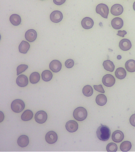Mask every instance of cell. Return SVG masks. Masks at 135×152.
I'll return each mask as SVG.
<instances>
[{
    "label": "cell",
    "instance_id": "obj_15",
    "mask_svg": "<svg viewBox=\"0 0 135 152\" xmlns=\"http://www.w3.org/2000/svg\"><path fill=\"white\" fill-rule=\"evenodd\" d=\"M111 26L115 29H119L123 27L124 22L123 19L117 17L112 19L111 22Z\"/></svg>",
    "mask_w": 135,
    "mask_h": 152
},
{
    "label": "cell",
    "instance_id": "obj_28",
    "mask_svg": "<svg viewBox=\"0 0 135 152\" xmlns=\"http://www.w3.org/2000/svg\"><path fill=\"white\" fill-rule=\"evenodd\" d=\"M40 79V74L38 72H34L31 75L29 80L32 84H36L39 81Z\"/></svg>",
    "mask_w": 135,
    "mask_h": 152
},
{
    "label": "cell",
    "instance_id": "obj_12",
    "mask_svg": "<svg viewBox=\"0 0 135 152\" xmlns=\"http://www.w3.org/2000/svg\"><path fill=\"white\" fill-rule=\"evenodd\" d=\"M50 69L54 72H58L61 70L62 64L57 60H54L51 62L49 65Z\"/></svg>",
    "mask_w": 135,
    "mask_h": 152
},
{
    "label": "cell",
    "instance_id": "obj_13",
    "mask_svg": "<svg viewBox=\"0 0 135 152\" xmlns=\"http://www.w3.org/2000/svg\"><path fill=\"white\" fill-rule=\"evenodd\" d=\"M94 24L93 20L90 17H86L82 19L81 25L83 28L86 29H89L93 27Z\"/></svg>",
    "mask_w": 135,
    "mask_h": 152
},
{
    "label": "cell",
    "instance_id": "obj_6",
    "mask_svg": "<svg viewBox=\"0 0 135 152\" xmlns=\"http://www.w3.org/2000/svg\"><path fill=\"white\" fill-rule=\"evenodd\" d=\"M102 83L105 86L109 87L114 85L115 83V79L112 75L107 74L103 77Z\"/></svg>",
    "mask_w": 135,
    "mask_h": 152
},
{
    "label": "cell",
    "instance_id": "obj_4",
    "mask_svg": "<svg viewBox=\"0 0 135 152\" xmlns=\"http://www.w3.org/2000/svg\"><path fill=\"white\" fill-rule=\"evenodd\" d=\"M96 12L104 18L107 19L109 13L108 7L105 4H99L96 7Z\"/></svg>",
    "mask_w": 135,
    "mask_h": 152
},
{
    "label": "cell",
    "instance_id": "obj_31",
    "mask_svg": "<svg viewBox=\"0 0 135 152\" xmlns=\"http://www.w3.org/2000/svg\"><path fill=\"white\" fill-rule=\"evenodd\" d=\"M28 68V65H20L18 66L17 68V75H19L20 74L25 71Z\"/></svg>",
    "mask_w": 135,
    "mask_h": 152
},
{
    "label": "cell",
    "instance_id": "obj_27",
    "mask_svg": "<svg viewBox=\"0 0 135 152\" xmlns=\"http://www.w3.org/2000/svg\"><path fill=\"white\" fill-rule=\"evenodd\" d=\"M131 142L129 141H125L121 144L120 149L123 152H128L131 149Z\"/></svg>",
    "mask_w": 135,
    "mask_h": 152
},
{
    "label": "cell",
    "instance_id": "obj_39",
    "mask_svg": "<svg viewBox=\"0 0 135 152\" xmlns=\"http://www.w3.org/2000/svg\"><path fill=\"white\" fill-rule=\"evenodd\" d=\"M41 1H43V0H41Z\"/></svg>",
    "mask_w": 135,
    "mask_h": 152
},
{
    "label": "cell",
    "instance_id": "obj_3",
    "mask_svg": "<svg viewBox=\"0 0 135 152\" xmlns=\"http://www.w3.org/2000/svg\"><path fill=\"white\" fill-rule=\"evenodd\" d=\"M11 107L12 110L14 112L20 113L24 109L25 104L22 100L17 99L13 101Z\"/></svg>",
    "mask_w": 135,
    "mask_h": 152
},
{
    "label": "cell",
    "instance_id": "obj_34",
    "mask_svg": "<svg viewBox=\"0 0 135 152\" xmlns=\"http://www.w3.org/2000/svg\"><path fill=\"white\" fill-rule=\"evenodd\" d=\"M130 122L131 125L135 127V114L131 115L130 118Z\"/></svg>",
    "mask_w": 135,
    "mask_h": 152
},
{
    "label": "cell",
    "instance_id": "obj_19",
    "mask_svg": "<svg viewBox=\"0 0 135 152\" xmlns=\"http://www.w3.org/2000/svg\"><path fill=\"white\" fill-rule=\"evenodd\" d=\"M30 45L26 41H22L19 46V52L21 53L26 54L30 48Z\"/></svg>",
    "mask_w": 135,
    "mask_h": 152
},
{
    "label": "cell",
    "instance_id": "obj_5",
    "mask_svg": "<svg viewBox=\"0 0 135 152\" xmlns=\"http://www.w3.org/2000/svg\"><path fill=\"white\" fill-rule=\"evenodd\" d=\"M48 116L47 113L43 110H40L36 113L35 115V121L40 124L44 123L47 119Z\"/></svg>",
    "mask_w": 135,
    "mask_h": 152
},
{
    "label": "cell",
    "instance_id": "obj_38",
    "mask_svg": "<svg viewBox=\"0 0 135 152\" xmlns=\"http://www.w3.org/2000/svg\"><path fill=\"white\" fill-rule=\"evenodd\" d=\"M133 9L135 11V1L134 2V3L133 6Z\"/></svg>",
    "mask_w": 135,
    "mask_h": 152
},
{
    "label": "cell",
    "instance_id": "obj_2",
    "mask_svg": "<svg viewBox=\"0 0 135 152\" xmlns=\"http://www.w3.org/2000/svg\"><path fill=\"white\" fill-rule=\"evenodd\" d=\"M87 110L83 107L77 108L73 112V117L78 121H84L87 118Z\"/></svg>",
    "mask_w": 135,
    "mask_h": 152
},
{
    "label": "cell",
    "instance_id": "obj_32",
    "mask_svg": "<svg viewBox=\"0 0 135 152\" xmlns=\"http://www.w3.org/2000/svg\"><path fill=\"white\" fill-rule=\"evenodd\" d=\"M65 66L67 68L70 69L73 67L74 65V61L73 59H69L65 62Z\"/></svg>",
    "mask_w": 135,
    "mask_h": 152
},
{
    "label": "cell",
    "instance_id": "obj_8",
    "mask_svg": "<svg viewBox=\"0 0 135 152\" xmlns=\"http://www.w3.org/2000/svg\"><path fill=\"white\" fill-rule=\"evenodd\" d=\"M58 135L54 131H50L46 134L45 135V140L48 143L54 144L58 140Z\"/></svg>",
    "mask_w": 135,
    "mask_h": 152
},
{
    "label": "cell",
    "instance_id": "obj_22",
    "mask_svg": "<svg viewBox=\"0 0 135 152\" xmlns=\"http://www.w3.org/2000/svg\"><path fill=\"white\" fill-rule=\"evenodd\" d=\"M126 69L128 71L130 72H134L135 71V61L133 59L128 60L125 63Z\"/></svg>",
    "mask_w": 135,
    "mask_h": 152
},
{
    "label": "cell",
    "instance_id": "obj_36",
    "mask_svg": "<svg viewBox=\"0 0 135 152\" xmlns=\"http://www.w3.org/2000/svg\"><path fill=\"white\" fill-rule=\"evenodd\" d=\"M127 34V32L125 31H118V34L117 35L119 36L123 37H124V36Z\"/></svg>",
    "mask_w": 135,
    "mask_h": 152
},
{
    "label": "cell",
    "instance_id": "obj_23",
    "mask_svg": "<svg viewBox=\"0 0 135 152\" xmlns=\"http://www.w3.org/2000/svg\"><path fill=\"white\" fill-rule=\"evenodd\" d=\"M96 102L98 105L104 106L106 104L107 102V98L105 95L100 94L96 97Z\"/></svg>",
    "mask_w": 135,
    "mask_h": 152
},
{
    "label": "cell",
    "instance_id": "obj_17",
    "mask_svg": "<svg viewBox=\"0 0 135 152\" xmlns=\"http://www.w3.org/2000/svg\"><path fill=\"white\" fill-rule=\"evenodd\" d=\"M124 138V134L121 131L116 130L112 134V141L116 142H121Z\"/></svg>",
    "mask_w": 135,
    "mask_h": 152
},
{
    "label": "cell",
    "instance_id": "obj_14",
    "mask_svg": "<svg viewBox=\"0 0 135 152\" xmlns=\"http://www.w3.org/2000/svg\"><path fill=\"white\" fill-rule=\"evenodd\" d=\"M37 36V33L35 30L29 29L26 32L25 38L29 42H33L36 40Z\"/></svg>",
    "mask_w": 135,
    "mask_h": 152
},
{
    "label": "cell",
    "instance_id": "obj_21",
    "mask_svg": "<svg viewBox=\"0 0 135 152\" xmlns=\"http://www.w3.org/2000/svg\"><path fill=\"white\" fill-rule=\"evenodd\" d=\"M104 68L106 71L109 72H113L115 69V66L113 63L110 60L104 61L103 64Z\"/></svg>",
    "mask_w": 135,
    "mask_h": 152
},
{
    "label": "cell",
    "instance_id": "obj_35",
    "mask_svg": "<svg viewBox=\"0 0 135 152\" xmlns=\"http://www.w3.org/2000/svg\"><path fill=\"white\" fill-rule=\"evenodd\" d=\"M66 0H53V2L55 4L57 5H61L64 3Z\"/></svg>",
    "mask_w": 135,
    "mask_h": 152
},
{
    "label": "cell",
    "instance_id": "obj_33",
    "mask_svg": "<svg viewBox=\"0 0 135 152\" xmlns=\"http://www.w3.org/2000/svg\"><path fill=\"white\" fill-rule=\"evenodd\" d=\"M93 87H94L95 90L96 91L102 93H105V91H104L102 85H101V84L99 86L94 85L93 86Z\"/></svg>",
    "mask_w": 135,
    "mask_h": 152
},
{
    "label": "cell",
    "instance_id": "obj_29",
    "mask_svg": "<svg viewBox=\"0 0 135 152\" xmlns=\"http://www.w3.org/2000/svg\"><path fill=\"white\" fill-rule=\"evenodd\" d=\"M82 93L86 97H90L93 94V90L92 86L90 85H86L82 89Z\"/></svg>",
    "mask_w": 135,
    "mask_h": 152
},
{
    "label": "cell",
    "instance_id": "obj_26",
    "mask_svg": "<svg viewBox=\"0 0 135 152\" xmlns=\"http://www.w3.org/2000/svg\"><path fill=\"white\" fill-rule=\"evenodd\" d=\"M53 73L49 70H45L42 73V78L44 81L48 82L50 81L53 78Z\"/></svg>",
    "mask_w": 135,
    "mask_h": 152
},
{
    "label": "cell",
    "instance_id": "obj_18",
    "mask_svg": "<svg viewBox=\"0 0 135 152\" xmlns=\"http://www.w3.org/2000/svg\"><path fill=\"white\" fill-rule=\"evenodd\" d=\"M17 143L18 145L21 147H27L29 143V137L26 135H21L18 138Z\"/></svg>",
    "mask_w": 135,
    "mask_h": 152
},
{
    "label": "cell",
    "instance_id": "obj_25",
    "mask_svg": "<svg viewBox=\"0 0 135 152\" xmlns=\"http://www.w3.org/2000/svg\"><path fill=\"white\" fill-rule=\"evenodd\" d=\"M33 113L31 110H25L22 114L21 116V118L22 121H30L33 118Z\"/></svg>",
    "mask_w": 135,
    "mask_h": 152
},
{
    "label": "cell",
    "instance_id": "obj_1",
    "mask_svg": "<svg viewBox=\"0 0 135 152\" xmlns=\"http://www.w3.org/2000/svg\"><path fill=\"white\" fill-rule=\"evenodd\" d=\"M111 130L107 126L101 124L97 129V137L101 141H105L108 140L111 136Z\"/></svg>",
    "mask_w": 135,
    "mask_h": 152
},
{
    "label": "cell",
    "instance_id": "obj_30",
    "mask_svg": "<svg viewBox=\"0 0 135 152\" xmlns=\"http://www.w3.org/2000/svg\"><path fill=\"white\" fill-rule=\"evenodd\" d=\"M106 149L107 152H116L117 151L118 147L116 144L110 142L107 146Z\"/></svg>",
    "mask_w": 135,
    "mask_h": 152
},
{
    "label": "cell",
    "instance_id": "obj_7",
    "mask_svg": "<svg viewBox=\"0 0 135 152\" xmlns=\"http://www.w3.org/2000/svg\"><path fill=\"white\" fill-rule=\"evenodd\" d=\"M63 15L61 12L55 10L50 15V19L52 22L58 23L62 20Z\"/></svg>",
    "mask_w": 135,
    "mask_h": 152
},
{
    "label": "cell",
    "instance_id": "obj_20",
    "mask_svg": "<svg viewBox=\"0 0 135 152\" xmlns=\"http://www.w3.org/2000/svg\"><path fill=\"white\" fill-rule=\"evenodd\" d=\"M116 77L118 79H124L126 76V72L125 69L123 67L118 68L115 72Z\"/></svg>",
    "mask_w": 135,
    "mask_h": 152
},
{
    "label": "cell",
    "instance_id": "obj_9",
    "mask_svg": "<svg viewBox=\"0 0 135 152\" xmlns=\"http://www.w3.org/2000/svg\"><path fill=\"white\" fill-rule=\"evenodd\" d=\"M119 46L122 50L126 51L131 48L132 45L130 40L128 39H122L120 41Z\"/></svg>",
    "mask_w": 135,
    "mask_h": 152
},
{
    "label": "cell",
    "instance_id": "obj_11",
    "mask_svg": "<svg viewBox=\"0 0 135 152\" xmlns=\"http://www.w3.org/2000/svg\"><path fill=\"white\" fill-rule=\"evenodd\" d=\"M124 8L121 4H115L111 7V12L112 15L115 16H118L120 15L123 13Z\"/></svg>",
    "mask_w": 135,
    "mask_h": 152
},
{
    "label": "cell",
    "instance_id": "obj_37",
    "mask_svg": "<svg viewBox=\"0 0 135 152\" xmlns=\"http://www.w3.org/2000/svg\"><path fill=\"white\" fill-rule=\"evenodd\" d=\"M1 112V121H0V122H2V121H3V120H4V114H3V112L2 111L0 112Z\"/></svg>",
    "mask_w": 135,
    "mask_h": 152
},
{
    "label": "cell",
    "instance_id": "obj_10",
    "mask_svg": "<svg viewBox=\"0 0 135 152\" xmlns=\"http://www.w3.org/2000/svg\"><path fill=\"white\" fill-rule=\"evenodd\" d=\"M66 129L69 132L73 133L78 130L79 125L77 122L74 121H69L66 123Z\"/></svg>",
    "mask_w": 135,
    "mask_h": 152
},
{
    "label": "cell",
    "instance_id": "obj_24",
    "mask_svg": "<svg viewBox=\"0 0 135 152\" xmlns=\"http://www.w3.org/2000/svg\"><path fill=\"white\" fill-rule=\"evenodd\" d=\"M10 21L11 23L14 26H18L21 23L20 16L18 14H12L10 17Z\"/></svg>",
    "mask_w": 135,
    "mask_h": 152
},
{
    "label": "cell",
    "instance_id": "obj_16",
    "mask_svg": "<svg viewBox=\"0 0 135 152\" xmlns=\"http://www.w3.org/2000/svg\"><path fill=\"white\" fill-rule=\"evenodd\" d=\"M16 84L21 87L26 86L28 84V77L23 75L19 76L16 79Z\"/></svg>",
    "mask_w": 135,
    "mask_h": 152
}]
</instances>
